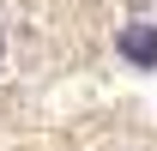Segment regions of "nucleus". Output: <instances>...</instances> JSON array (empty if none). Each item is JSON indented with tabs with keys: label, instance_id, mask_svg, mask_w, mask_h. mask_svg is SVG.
I'll return each instance as SVG.
<instances>
[{
	"label": "nucleus",
	"instance_id": "f257e3e1",
	"mask_svg": "<svg viewBox=\"0 0 157 151\" xmlns=\"http://www.w3.org/2000/svg\"><path fill=\"white\" fill-rule=\"evenodd\" d=\"M121 60H133V67H157V24L151 18H133L127 30H121Z\"/></svg>",
	"mask_w": 157,
	"mask_h": 151
}]
</instances>
